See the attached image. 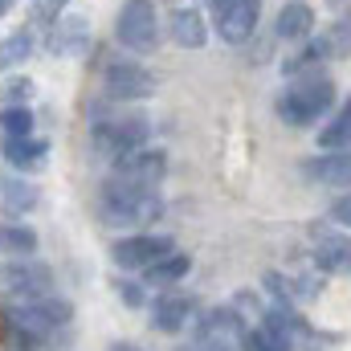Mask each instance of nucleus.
<instances>
[{
	"instance_id": "412c9836",
	"label": "nucleus",
	"mask_w": 351,
	"mask_h": 351,
	"mask_svg": "<svg viewBox=\"0 0 351 351\" xmlns=\"http://www.w3.org/2000/svg\"><path fill=\"white\" fill-rule=\"evenodd\" d=\"M319 147L323 152H339V147H351V98L339 106V114L319 131Z\"/></svg>"
},
{
	"instance_id": "f3484780",
	"label": "nucleus",
	"mask_w": 351,
	"mask_h": 351,
	"mask_svg": "<svg viewBox=\"0 0 351 351\" xmlns=\"http://www.w3.org/2000/svg\"><path fill=\"white\" fill-rule=\"evenodd\" d=\"M172 37H176V45H184V49H200L208 41L204 16L196 8H176L172 12Z\"/></svg>"
},
{
	"instance_id": "bb28decb",
	"label": "nucleus",
	"mask_w": 351,
	"mask_h": 351,
	"mask_svg": "<svg viewBox=\"0 0 351 351\" xmlns=\"http://www.w3.org/2000/svg\"><path fill=\"white\" fill-rule=\"evenodd\" d=\"M0 98H4V106H25V102L33 98V82H29V78H8V82L0 86Z\"/></svg>"
},
{
	"instance_id": "20e7f679",
	"label": "nucleus",
	"mask_w": 351,
	"mask_h": 351,
	"mask_svg": "<svg viewBox=\"0 0 351 351\" xmlns=\"http://www.w3.org/2000/svg\"><path fill=\"white\" fill-rule=\"evenodd\" d=\"M114 37H119L127 49H135V53L156 49V41H160V16H156V4H152V0H127V4L119 8Z\"/></svg>"
},
{
	"instance_id": "1a4fd4ad",
	"label": "nucleus",
	"mask_w": 351,
	"mask_h": 351,
	"mask_svg": "<svg viewBox=\"0 0 351 351\" xmlns=\"http://www.w3.org/2000/svg\"><path fill=\"white\" fill-rule=\"evenodd\" d=\"M164 172H168L164 152H152L147 143L114 160V180H131V184H160Z\"/></svg>"
},
{
	"instance_id": "2eb2a0df",
	"label": "nucleus",
	"mask_w": 351,
	"mask_h": 351,
	"mask_svg": "<svg viewBox=\"0 0 351 351\" xmlns=\"http://www.w3.org/2000/svg\"><path fill=\"white\" fill-rule=\"evenodd\" d=\"M0 278H4L8 290H16L25 298H45L49 294V269L45 265H8V269H0Z\"/></svg>"
},
{
	"instance_id": "423d86ee",
	"label": "nucleus",
	"mask_w": 351,
	"mask_h": 351,
	"mask_svg": "<svg viewBox=\"0 0 351 351\" xmlns=\"http://www.w3.org/2000/svg\"><path fill=\"white\" fill-rule=\"evenodd\" d=\"M147 139H152V127H147V119H139V114H131V119H110V123H98V127H94V147H98L102 156H110V160H119V156L143 147Z\"/></svg>"
},
{
	"instance_id": "5701e85b",
	"label": "nucleus",
	"mask_w": 351,
	"mask_h": 351,
	"mask_svg": "<svg viewBox=\"0 0 351 351\" xmlns=\"http://www.w3.org/2000/svg\"><path fill=\"white\" fill-rule=\"evenodd\" d=\"M29 53H33V33H29V29H16L12 37H4V41H0V70L21 66Z\"/></svg>"
},
{
	"instance_id": "393cba45",
	"label": "nucleus",
	"mask_w": 351,
	"mask_h": 351,
	"mask_svg": "<svg viewBox=\"0 0 351 351\" xmlns=\"http://www.w3.org/2000/svg\"><path fill=\"white\" fill-rule=\"evenodd\" d=\"M0 127H4V135H33V110L29 106H4Z\"/></svg>"
},
{
	"instance_id": "c85d7f7f",
	"label": "nucleus",
	"mask_w": 351,
	"mask_h": 351,
	"mask_svg": "<svg viewBox=\"0 0 351 351\" xmlns=\"http://www.w3.org/2000/svg\"><path fill=\"white\" fill-rule=\"evenodd\" d=\"M331 217H335L339 225H348V229H351V192L343 196V200H335V208H331Z\"/></svg>"
},
{
	"instance_id": "4be33fe9",
	"label": "nucleus",
	"mask_w": 351,
	"mask_h": 351,
	"mask_svg": "<svg viewBox=\"0 0 351 351\" xmlns=\"http://www.w3.org/2000/svg\"><path fill=\"white\" fill-rule=\"evenodd\" d=\"M315 49H319L323 58H348L351 53V21H339V25H331L323 37H315Z\"/></svg>"
},
{
	"instance_id": "a878e982",
	"label": "nucleus",
	"mask_w": 351,
	"mask_h": 351,
	"mask_svg": "<svg viewBox=\"0 0 351 351\" xmlns=\"http://www.w3.org/2000/svg\"><path fill=\"white\" fill-rule=\"evenodd\" d=\"M33 204H37L33 184H4V208H8V217L25 213V208H33Z\"/></svg>"
},
{
	"instance_id": "0eeeda50",
	"label": "nucleus",
	"mask_w": 351,
	"mask_h": 351,
	"mask_svg": "<svg viewBox=\"0 0 351 351\" xmlns=\"http://www.w3.org/2000/svg\"><path fill=\"white\" fill-rule=\"evenodd\" d=\"M258 12H262V0H213L217 37L229 45L250 41V33L258 29Z\"/></svg>"
},
{
	"instance_id": "9d476101",
	"label": "nucleus",
	"mask_w": 351,
	"mask_h": 351,
	"mask_svg": "<svg viewBox=\"0 0 351 351\" xmlns=\"http://www.w3.org/2000/svg\"><path fill=\"white\" fill-rule=\"evenodd\" d=\"M172 250H176L172 237H152V233H143V237H123V241L114 245V262L123 265V269H147L152 262L168 258Z\"/></svg>"
},
{
	"instance_id": "a211bd4d",
	"label": "nucleus",
	"mask_w": 351,
	"mask_h": 351,
	"mask_svg": "<svg viewBox=\"0 0 351 351\" xmlns=\"http://www.w3.org/2000/svg\"><path fill=\"white\" fill-rule=\"evenodd\" d=\"M315 262L327 274H351V237H319Z\"/></svg>"
},
{
	"instance_id": "cd10ccee",
	"label": "nucleus",
	"mask_w": 351,
	"mask_h": 351,
	"mask_svg": "<svg viewBox=\"0 0 351 351\" xmlns=\"http://www.w3.org/2000/svg\"><path fill=\"white\" fill-rule=\"evenodd\" d=\"M62 8H66V0H37L29 16H33L37 25H53V21L62 16Z\"/></svg>"
},
{
	"instance_id": "f8f14e48",
	"label": "nucleus",
	"mask_w": 351,
	"mask_h": 351,
	"mask_svg": "<svg viewBox=\"0 0 351 351\" xmlns=\"http://www.w3.org/2000/svg\"><path fill=\"white\" fill-rule=\"evenodd\" d=\"M302 172L311 176V180H319V184L348 188L351 184V152L348 147H339V152H327V156H319V160H306Z\"/></svg>"
},
{
	"instance_id": "7ed1b4c3",
	"label": "nucleus",
	"mask_w": 351,
	"mask_h": 351,
	"mask_svg": "<svg viewBox=\"0 0 351 351\" xmlns=\"http://www.w3.org/2000/svg\"><path fill=\"white\" fill-rule=\"evenodd\" d=\"M331 102H335V82L327 78V74H302V78H294L290 86L282 90V98H278V114H282V123H290V127H311L315 119H323L327 110H331Z\"/></svg>"
},
{
	"instance_id": "dca6fc26",
	"label": "nucleus",
	"mask_w": 351,
	"mask_h": 351,
	"mask_svg": "<svg viewBox=\"0 0 351 351\" xmlns=\"http://www.w3.org/2000/svg\"><path fill=\"white\" fill-rule=\"evenodd\" d=\"M241 335H245V327H241V319L233 311H213L200 323V339H208L217 348H241Z\"/></svg>"
},
{
	"instance_id": "c756f323",
	"label": "nucleus",
	"mask_w": 351,
	"mask_h": 351,
	"mask_svg": "<svg viewBox=\"0 0 351 351\" xmlns=\"http://www.w3.org/2000/svg\"><path fill=\"white\" fill-rule=\"evenodd\" d=\"M180 351H233V348H217V343H208V339H196L192 348H180Z\"/></svg>"
},
{
	"instance_id": "aec40b11",
	"label": "nucleus",
	"mask_w": 351,
	"mask_h": 351,
	"mask_svg": "<svg viewBox=\"0 0 351 351\" xmlns=\"http://www.w3.org/2000/svg\"><path fill=\"white\" fill-rule=\"evenodd\" d=\"M188 269H192V258L188 254H168V258H160V262H152L143 274H147V282L152 286H172V282H184L188 278Z\"/></svg>"
},
{
	"instance_id": "f03ea898",
	"label": "nucleus",
	"mask_w": 351,
	"mask_h": 351,
	"mask_svg": "<svg viewBox=\"0 0 351 351\" xmlns=\"http://www.w3.org/2000/svg\"><path fill=\"white\" fill-rule=\"evenodd\" d=\"M70 302H58V298H21V302H8L4 306V327L12 339H21V348H37L45 343L58 327L70 323Z\"/></svg>"
},
{
	"instance_id": "6ab92c4d",
	"label": "nucleus",
	"mask_w": 351,
	"mask_h": 351,
	"mask_svg": "<svg viewBox=\"0 0 351 351\" xmlns=\"http://www.w3.org/2000/svg\"><path fill=\"white\" fill-rule=\"evenodd\" d=\"M315 29V12L302 4V0H294V4H286L282 12H278V37L282 41H298V37H306Z\"/></svg>"
},
{
	"instance_id": "6e6552de",
	"label": "nucleus",
	"mask_w": 351,
	"mask_h": 351,
	"mask_svg": "<svg viewBox=\"0 0 351 351\" xmlns=\"http://www.w3.org/2000/svg\"><path fill=\"white\" fill-rule=\"evenodd\" d=\"M102 86L110 98H147L156 90V78L135 62H110L102 74Z\"/></svg>"
},
{
	"instance_id": "ddd939ff",
	"label": "nucleus",
	"mask_w": 351,
	"mask_h": 351,
	"mask_svg": "<svg viewBox=\"0 0 351 351\" xmlns=\"http://www.w3.org/2000/svg\"><path fill=\"white\" fill-rule=\"evenodd\" d=\"M86 41H90L86 16H58V21H53V33H49V49H53V53L74 58V53L86 49Z\"/></svg>"
},
{
	"instance_id": "b1692460",
	"label": "nucleus",
	"mask_w": 351,
	"mask_h": 351,
	"mask_svg": "<svg viewBox=\"0 0 351 351\" xmlns=\"http://www.w3.org/2000/svg\"><path fill=\"white\" fill-rule=\"evenodd\" d=\"M0 250H8V254H33L37 250V233L29 229V225H4L0 229Z\"/></svg>"
},
{
	"instance_id": "9b49d317",
	"label": "nucleus",
	"mask_w": 351,
	"mask_h": 351,
	"mask_svg": "<svg viewBox=\"0 0 351 351\" xmlns=\"http://www.w3.org/2000/svg\"><path fill=\"white\" fill-rule=\"evenodd\" d=\"M0 152H4V160H8L12 168H21V172H37V168L45 164L49 143L37 139V135H4Z\"/></svg>"
},
{
	"instance_id": "39448f33",
	"label": "nucleus",
	"mask_w": 351,
	"mask_h": 351,
	"mask_svg": "<svg viewBox=\"0 0 351 351\" xmlns=\"http://www.w3.org/2000/svg\"><path fill=\"white\" fill-rule=\"evenodd\" d=\"M298 331V315L290 306H274L262 315V327L241 335V351H290Z\"/></svg>"
},
{
	"instance_id": "2f4dec72",
	"label": "nucleus",
	"mask_w": 351,
	"mask_h": 351,
	"mask_svg": "<svg viewBox=\"0 0 351 351\" xmlns=\"http://www.w3.org/2000/svg\"><path fill=\"white\" fill-rule=\"evenodd\" d=\"M8 8H12V0H0V16H4V12H8Z\"/></svg>"
},
{
	"instance_id": "f257e3e1",
	"label": "nucleus",
	"mask_w": 351,
	"mask_h": 351,
	"mask_svg": "<svg viewBox=\"0 0 351 351\" xmlns=\"http://www.w3.org/2000/svg\"><path fill=\"white\" fill-rule=\"evenodd\" d=\"M102 221L106 225H123V229H135V225H152L160 221L164 213V196L156 192V184H131V180H110L102 188Z\"/></svg>"
},
{
	"instance_id": "7c9ffc66",
	"label": "nucleus",
	"mask_w": 351,
	"mask_h": 351,
	"mask_svg": "<svg viewBox=\"0 0 351 351\" xmlns=\"http://www.w3.org/2000/svg\"><path fill=\"white\" fill-rule=\"evenodd\" d=\"M110 351H143V348H135V343H114Z\"/></svg>"
},
{
	"instance_id": "4468645a",
	"label": "nucleus",
	"mask_w": 351,
	"mask_h": 351,
	"mask_svg": "<svg viewBox=\"0 0 351 351\" xmlns=\"http://www.w3.org/2000/svg\"><path fill=\"white\" fill-rule=\"evenodd\" d=\"M188 319H192V298H188V294H164V298L152 302V323H156L160 331H168V335L184 331Z\"/></svg>"
}]
</instances>
